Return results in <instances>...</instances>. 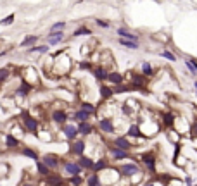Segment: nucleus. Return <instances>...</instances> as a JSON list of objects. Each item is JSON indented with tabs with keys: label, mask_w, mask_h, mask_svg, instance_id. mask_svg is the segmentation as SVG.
I'll return each mask as SVG.
<instances>
[{
	"label": "nucleus",
	"mask_w": 197,
	"mask_h": 186,
	"mask_svg": "<svg viewBox=\"0 0 197 186\" xmlns=\"http://www.w3.org/2000/svg\"><path fill=\"white\" fill-rule=\"evenodd\" d=\"M80 67H81V69H90V62H81Z\"/></svg>",
	"instance_id": "44"
},
{
	"label": "nucleus",
	"mask_w": 197,
	"mask_h": 186,
	"mask_svg": "<svg viewBox=\"0 0 197 186\" xmlns=\"http://www.w3.org/2000/svg\"><path fill=\"white\" fill-rule=\"evenodd\" d=\"M38 41V36H35V35H31V36H26L24 40L21 41V47H30V45H35Z\"/></svg>",
	"instance_id": "21"
},
{
	"label": "nucleus",
	"mask_w": 197,
	"mask_h": 186,
	"mask_svg": "<svg viewBox=\"0 0 197 186\" xmlns=\"http://www.w3.org/2000/svg\"><path fill=\"white\" fill-rule=\"evenodd\" d=\"M81 110L88 112V114H93V112H95V105H92V104H86V102H83V104H81Z\"/></svg>",
	"instance_id": "32"
},
{
	"label": "nucleus",
	"mask_w": 197,
	"mask_h": 186,
	"mask_svg": "<svg viewBox=\"0 0 197 186\" xmlns=\"http://www.w3.org/2000/svg\"><path fill=\"white\" fill-rule=\"evenodd\" d=\"M75 119L78 121V123H88L90 114H88V112H85V110H78V112L75 114Z\"/></svg>",
	"instance_id": "18"
},
{
	"label": "nucleus",
	"mask_w": 197,
	"mask_h": 186,
	"mask_svg": "<svg viewBox=\"0 0 197 186\" xmlns=\"http://www.w3.org/2000/svg\"><path fill=\"white\" fill-rule=\"evenodd\" d=\"M144 83H145L144 76H140V74H135L133 76V85L135 86H144Z\"/></svg>",
	"instance_id": "35"
},
{
	"label": "nucleus",
	"mask_w": 197,
	"mask_h": 186,
	"mask_svg": "<svg viewBox=\"0 0 197 186\" xmlns=\"http://www.w3.org/2000/svg\"><path fill=\"white\" fill-rule=\"evenodd\" d=\"M52 119L56 121V123L62 124V123H66V121H67V114L64 110H54L52 112Z\"/></svg>",
	"instance_id": "11"
},
{
	"label": "nucleus",
	"mask_w": 197,
	"mask_h": 186,
	"mask_svg": "<svg viewBox=\"0 0 197 186\" xmlns=\"http://www.w3.org/2000/svg\"><path fill=\"white\" fill-rule=\"evenodd\" d=\"M9 76H11V71H9L7 67H2V69H0V83L5 81V79L9 78Z\"/></svg>",
	"instance_id": "34"
},
{
	"label": "nucleus",
	"mask_w": 197,
	"mask_h": 186,
	"mask_svg": "<svg viewBox=\"0 0 197 186\" xmlns=\"http://www.w3.org/2000/svg\"><path fill=\"white\" fill-rule=\"evenodd\" d=\"M142 160H144V164L149 167L150 172H156V159H154L150 153H145V155H142Z\"/></svg>",
	"instance_id": "5"
},
{
	"label": "nucleus",
	"mask_w": 197,
	"mask_h": 186,
	"mask_svg": "<svg viewBox=\"0 0 197 186\" xmlns=\"http://www.w3.org/2000/svg\"><path fill=\"white\" fill-rule=\"evenodd\" d=\"M42 162H43V164L47 165L48 169H50V167L56 169V167H57V164H59V162H57V157H54V155H45Z\"/></svg>",
	"instance_id": "15"
},
{
	"label": "nucleus",
	"mask_w": 197,
	"mask_h": 186,
	"mask_svg": "<svg viewBox=\"0 0 197 186\" xmlns=\"http://www.w3.org/2000/svg\"><path fill=\"white\" fill-rule=\"evenodd\" d=\"M17 91H19V95H22V97H24V95H28V93L31 91V86L28 85V83H22V85L19 86V90H17Z\"/></svg>",
	"instance_id": "30"
},
{
	"label": "nucleus",
	"mask_w": 197,
	"mask_h": 186,
	"mask_svg": "<svg viewBox=\"0 0 197 186\" xmlns=\"http://www.w3.org/2000/svg\"><path fill=\"white\" fill-rule=\"evenodd\" d=\"M187 184L192 186V179H190V176H187Z\"/></svg>",
	"instance_id": "45"
},
{
	"label": "nucleus",
	"mask_w": 197,
	"mask_h": 186,
	"mask_svg": "<svg viewBox=\"0 0 197 186\" xmlns=\"http://www.w3.org/2000/svg\"><path fill=\"white\" fill-rule=\"evenodd\" d=\"M123 91H128L126 86H121V85H119V86H116V88H114V93H123Z\"/></svg>",
	"instance_id": "42"
},
{
	"label": "nucleus",
	"mask_w": 197,
	"mask_h": 186,
	"mask_svg": "<svg viewBox=\"0 0 197 186\" xmlns=\"http://www.w3.org/2000/svg\"><path fill=\"white\" fill-rule=\"evenodd\" d=\"M107 81L112 83V85H116V86H119V85H123V76L119 74V72H109Z\"/></svg>",
	"instance_id": "12"
},
{
	"label": "nucleus",
	"mask_w": 197,
	"mask_h": 186,
	"mask_svg": "<svg viewBox=\"0 0 197 186\" xmlns=\"http://www.w3.org/2000/svg\"><path fill=\"white\" fill-rule=\"evenodd\" d=\"M164 121H166V124L170 126V124L173 123V115H171V114H166V115H164Z\"/></svg>",
	"instance_id": "43"
},
{
	"label": "nucleus",
	"mask_w": 197,
	"mask_h": 186,
	"mask_svg": "<svg viewBox=\"0 0 197 186\" xmlns=\"http://www.w3.org/2000/svg\"><path fill=\"white\" fill-rule=\"evenodd\" d=\"M37 169H38V172H40L42 176H47V178L50 176V169H48L47 165L42 162V160H38V162H37Z\"/></svg>",
	"instance_id": "20"
},
{
	"label": "nucleus",
	"mask_w": 197,
	"mask_h": 186,
	"mask_svg": "<svg viewBox=\"0 0 197 186\" xmlns=\"http://www.w3.org/2000/svg\"><path fill=\"white\" fill-rule=\"evenodd\" d=\"M99 126L104 133H114V124H112L111 119H101L99 121Z\"/></svg>",
	"instance_id": "7"
},
{
	"label": "nucleus",
	"mask_w": 197,
	"mask_h": 186,
	"mask_svg": "<svg viewBox=\"0 0 197 186\" xmlns=\"http://www.w3.org/2000/svg\"><path fill=\"white\" fill-rule=\"evenodd\" d=\"M48 183H50L52 186H62V184H64V181H62V179H61L57 174H54V176H48Z\"/></svg>",
	"instance_id": "25"
},
{
	"label": "nucleus",
	"mask_w": 197,
	"mask_h": 186,
	"mask_svg": "<svg viewBox=\"0 0 197 186\" xmlns=\"http://www.w3.org/2000/svg\"><path fill=\"white\" fill-rule=\"evenodd\" d=\"M121 172H123V176H135V174H138L140 172V167H138L137 164H123L121 165Z\"/></svg>",
	"instance_id": "1"
},
{
	"label": "nucleus",
	"mask_w": 197,
	"mask_h": 186,
	"mask_svg": "<svg viewBox=\"0 0 197 186\" xmlns=\"http://www.w3.org/2000/svg\"><path fill=\"white\" fill-rule=\"evenodd\" d=\"M111 153H112V157H114L116 160H121V159H128V152H125V150H119V148H116V146H111Z\"/></svg>",
	"instance_id": "13"
},
{
	"label": "nucleus",
	"mask_w": 197,
	"mask_h": 186,
	"mask_svg": "<svg viewBox=\"0 0 197 186\" xmlns=\"http://www.w3.org/2000/svg\"><path fill=\"white\" fill-rule=\"evenodd\" d=\"M22 186H33V184H22Z\"/></svg>",
	"instance_id": "47"
},
{
	"label": "nucleus",
	"mask_w": 197,
	"mask_h": 186,
	"mask_svg": "<svg viewBox=\"0 0 197 186\" xmlns=\"http://www.w3.org/2000/svg\"><path fill=\"white\" fill-rule=\"evenodd\" d=\"M93 76H95L99 81H104V79H107L109 72L106 71L104 67H95V69H93Z\"/></svg>",
	"instance_id": "14"
},
{
	"label": "nucleus",
	"mask_w": 197,
	"mask_h": 186,
	"mask_svg": "<svg viewBox=\"0 0 197 186\" xmlns=\"http://www.w3.org/2000/svg\"><path fill=\"white\" fill-rule=\"evenodd\" d=\"M112 93H114V90H112V88H109V86H106V85L101 86V95H102V98H111Z\"/></svg>",
	"instance_id": "22"
},
{
	"label": "nucleus",
	"mask_w": 197,
	"mask_h": 186,
	"mask_svg": "<svg viewBox=\"0 0 197 186\" xmlns=\"http://www.w3.org/2000/svg\"><path fill=\"white\" fill-rule=\"evenodd\" d=\"M64 134H66L67 140H75V138L78 136V128L73 126V124H67V126L64 128Z\"/></svg>",
	"instance_id": "8"
},
{
	"label": "nucleus",
	"mask_w": 197,
	"mask_h": 186,
	"mask_svg": "<svg viewBox=\"0 0 197 186\" xmlns=\"http://www.w3.org/2000/svg\"><path fill=\"white\" fill-rule=\"evenodd\" d=\"M11 22H14V14H9L7 17H4L2 21H0V24H2V26H9Z\"/></svg>",
	"instance_id": "36"
},
{
	"label": "nucleus",
	"mask_w": 197,
	"mask_h": 186,
	"mask_svg": "<svg viewBox=\"0 0 197 186\" xmlns=\"http://www.w3.org/2000/svg\"><path fill=\"white\" fill-rule=\"evenodd\" d=\"M114 145H116V148L125 150V152H128V150H130L131 146H133L125 136H118V138H116V140H114Z\"/></svg>",
	"instance_id": "2"
},
{
	"label": "nucleus",
	"mask_w": 197,
	"mask_h": 186,
	"mask_svg": "<svg viewBox=\"0 0 197 186\" xmlns=\"http://www.w3.org/2000/svg\"><path fill=\"white\" fill-rule=\"evenodd\" d=\"M64 167H66V171L73 176H80V172H81V167H80L78 164H73V162H66Z\"/></svg>",
	"instance_id": "10"
},
{
	"label": "nucleus",
	"mask_w": 197,
	"mask_h": 186,
	"mask_svg": "<svg viewBox=\"0 0 197 186\" xmlns=\"http://www.w3.org/2000/svg\"><path fill=\"white\" fill-rule=\"evenodd\" d=\"M147 186H152V184H147Z\"/></svg>",
	"instance_id": "48"
},
{
	"label": "nucleus",
	"mask_w": 197,
	"mask_h": 186,
	"mask_svg": "<svg viewBox=\"0 0 197 186\" xmlns=\"http://www.w3.org/2000/svg\"><path fill=\"white\" fill-rule=\"evenodd\" d=\"M62 38H64V33H62V31L50 33V35H48V43H50V45H57V43H61V41H62Z\"/></svg>",
	"instance_id": "9"
},
{
	"label": "nucleus",
	"mask_w": 197,
	"mask_h": 186,
	"mask_svg": "<svg viewBox=\"0 0 197 186\" xmlns=\"http://www.w3.org/2000/svg\"><path fill=\"white\" fill-rule=\"evenodd\" d=\"M69 183H73L75 186H81V178H80V176H73V178L69 179Z\"/></svg>",
	"instance_id": "40"
},
{
	"label": "nucleus",
	"mask_w": 197,
	"mask_h": 186,
	"mask_svg": "<svg viewBox=\"0 0 197 186\" xmlns=\"http://www.w3.org/2000/svg\"><path fill=\"white\" fill-rule=\"evenodd\" d=\"M5 145H7L9 148H16V146H19V140L14 138L12 134H7V136H5Z\"/></svg>",
	"instance_id": "19"
},
{
	"label": "nucleus",
	"mask_w": 197,
	"mask_h": 186,
	"mask_svg": "<svg viewBox=\"0 0 197 186\" xmlns=\"http://www.w3.org/2000/svg\"><path fill=\"white\" fill-rule=\"evenodd\" d=\"M78 165H80V167H83V169H93V167H95V162H93L90 157L81 155L78 159Z\"/></svg>",
	"instance_id": "6"
},
{
	"label": "nucleus",
	"mask_w": 197,
	"mask_h": 186,
	"mask_svg": "<svg viewBox=\"0 0 197 186\" xmlns=\"http://www.w3.org/2000/svg\"><path fill=\"white\" fill-rule=\"evenodd\" d=\"M30 52H40V53H45V52H48V47H47V45H38V47H33V49H31Z\"/></svg>",
	"instance_id": "37"
},
{
	"label": "nucleus",
	"mask_w": 197,
	"mask_h": 186,
	"mask_svg": "<svg viewBox=\"0 0 197 186\" xmlns=\"http://www.w3.org/2000/svg\"><path fill=\"white\" fill-rule=\"evenodd\" d=\"M66 26V22H62V21H59V22H56L52 26V30H50V33H56V31H62V28Z\"/></svg>",
	"instance_id": "38"
},
{
	"label": "nucleus",
	"mask_w": 197,
	"mask_h": 186,
	"mask_svg": "<svg viewBox=\"0 0 197 186\" xmlns=\"http://www.w3.org/2000/svg\"><path fill=\"white\" fill-rule=\"evenodd\" d=\"M106 167H107V162H106V160L104 159H101V160H99V162H95V167H93V171H102V169H106Z\"/></svg>",
	"instance_id": "33"
},
{
	"label": "nucleus",
	"mask_w": 197,
	"mask_h": 186,
	"mask_svg": "<svg viewBox=\"0 0 197 186\" xmlns=\"http://www.w3.org/2000/svg\"><path fill=\"white\" fill-rule=\"evenodd\" d=\"M80 35H92V31L88 30V28H85V26H81V28H78V30L73 33V36H80Z\"/></svg>",
	"instance_id": "31"
},
{
	"label": "nucleus",
	"mask_w": 197,
	"mask_h": 186,
	"mask_svg": "<svg viewBox=\"0 0 197 186\" xmlns=\"http://www.w3.org/2000/svg\"><path fill=\"white\" fill-rule=\"evenodd\" d=\"M194 86H195V90H197V81H195V83H194Z\"/></svg>",
	"instance_id": "46"
},
{
	"label": "nucleus",
	"mask_w": 197,
	"mask_h": 186,
	"mask_svg": "<svg viewBox=\"0 0 197 186\" xmlns=\"http://www.w3.org/2000/svg\"><path fill=\"white\" fill-rule=\"evenodd\" d=\"M185 66L190 69L192 74H197V69H195V66H194V60H185Z\"/></svg>",
	"instance_id": "39"
},
{
	"label": "nucleus",
	"mask_w": 197,
	"mask_h": 186,
	"mask_svg": "<svg viewBox=\"0 0 197 186\" xmlns=\"http://www.w3.org/2000/svg\"><path fill=\"white\" fill-rule=\"evenodd\" d=\"M22 155H26V157H30V159H33V160H37V162H38L37 152H35V150H31V148H22Z\"/></svg>",
	"instance_id": "27"
},
{
	"label": "nucleus",
	"mask_w": 197,
	"mask_h": 186,
	"mask_svg": "<svg viewBox=\"0 0 197 186\" xmlns=\"http://www.w3.org/2000/svg\"><path fill=\"white\" fill-rule=\"evenodd\" d=\"M128 134L130 136H135V138H142V133H140V128L137 124H131L130 129H128Z\"/></svg>",
	"instance_id": "24"
},
{
	"label": "nucleus",
	"mask_w": 197,
	"mask_h": 186,
	"mask_svg": "<svg viewBox=\"0 0 197 186\" xmlns=\"http://www.w3.org/2000/svg\"><path fill=\"white\" fill-rule=\"evenodd\" d=\"M142 72H144V76H152V67L149 62H142Z\"/></svg>",
	"instance_id": "29"
},
{
	"label": "nucleus",
	"mask_w": 197,
	"mask_h": 186,
	"mask_svg": "<svg viewBox=\"0 0 197 186\" xmlns=\"http://www.w3.org/2000/svg\"><path fill=\"white\" fill-rule=\"evenodd\" d=\"M92 131H93V128H92V124H90V123H80L78 124V133H81V134H92Z\"/></svg>",
	"instance_id": "17"
},
{
	"label": "nucleus",
	"mask_w": 197,
	"mask_h": 186,
	"mask_svg": "<svg viewBox=\"0 0 197 186\" xmlns=\"http://www.w3.org/2000/svg\"><path fill=\"white\" fill-rule=\"evenodd\" d=\"M161 57H164V59H168L170 62H176V55L173 52H168V50H163V52L159 53Z\"/></svg>",
	"instance_id": "26"
},
{
	"label": "nucleus",
	"mask_w": 197,
	"mask_h": 186,
	"mask_svg": "<svg viewBox=\"0 0 197 186\" xmlns=\"http://www.w3.org/2000/svg\"><path fill=\"white\" fill-rule=\"evenodd\" d=\"M22 123H24V128H26V129H30L31 133H35V131H37V128H38V121L35 119V117H30V115H26V117L22 119Z\"/></svg>",
	"instance_id": "4"
},
{
	"label": "nucleus",
	"mask_w": 197,
	"mask_h": 186,
	"mask_svg": "<svg viewBox=\"0 0 197 186\" xmlns=\"http://www.w3.org/2000/svg\"><path fill=\"white\" fill-rule=\"evenodd\" d=\"M119 43H121L123 47L130 49V50H137V49H138V43H135V41H130V40H123V38H119Z\"/></svg>",
	"instance_id": "23"
},
{
	"label": "nucleus",
	"mask_w": 197,
	"mask_h": 186,
	"mask_svg": "<svg viewBox=\"0 0 197 186\" xmlns=\"http://www.w3.org/2000/svg\"><path fill=\"white\" fill-rule=\"evenodd\" d=\"M88 186H101V178L99 174H92L88 178Z\"/></svg>",
	"instance_id": "28"
},
{
	"label": "nucleus",
	"mask_w": 197,
	"mask_h": 186,
	"mask_svg": "<svg viewBox=\"0 0 197 186\" xmlns=\"http://www.w3.org/2000/svg\"><path fill=\"white\" fill-rule=\"evenodd\" d=\"M118 35H119V38H123V40H130V41L138 43V36H137V35L130 33V31L125 30V28H118Z\"/></svg>",
	"instance_id": "3"
},
{
	"label": "nucleus",
	"mask_w": 197,
	"mask_h": 186,
	"mask_svg": "<svg viewBox=\"0 0 197 186\" xmlns=\"http://www.w3.org/2000/svg\"><path fill=\"white\" fill-rule=\"evenodd\" d=\"M71 152L81 157V155H83V152H85V142H81V140H80V142H75V145H73Z\"/></svg>",
	"instance_id": "16"
},
{
	"label": "nucleus",
	"mask_w": 197,
	"mask_h": 186,
	"mask_svg": "<svg viewBox=\"0 0 197 186\" xmlns=\"http://www.w3.org/2000/svg\"><path fill=\"white\" fill-rule=\"evenodd\" d=\"M97 24H99L101 28H109V26H111L107 21H102V19H97Z\"/></svg>",
	"instance_id": "41"
}]
</instances>
